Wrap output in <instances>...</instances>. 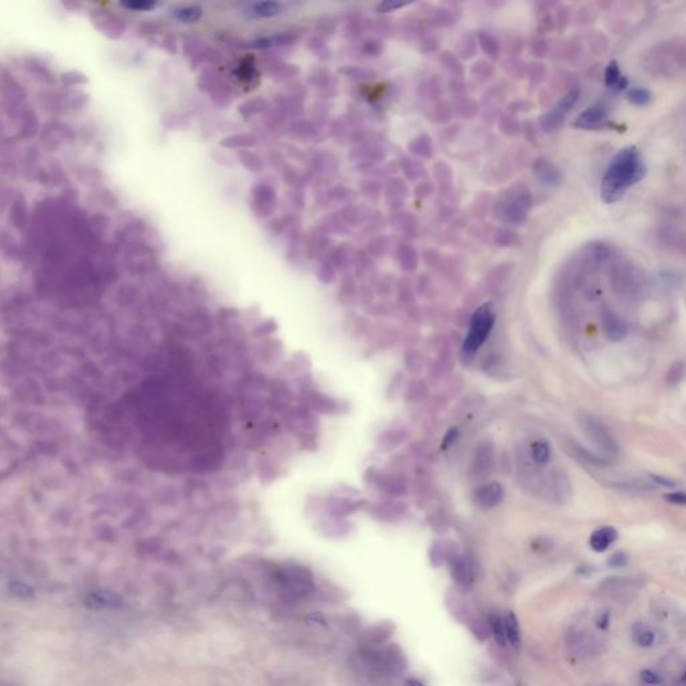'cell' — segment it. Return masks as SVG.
<instances>
[{
    "label": "cell",
    "mask_w": 686,
    "mask_h": 686,
    "mask_svg": "<svg viewBox=\"0 0 686 686\" xmlns=\"http://www.w3.org/2000/svg\"><path fill=\"white\" fill-rule=\"evenodd\" d=\"M494 448L490 442L480 444L475 450L473 457V472L476 476H485L494 468Z\"/></svg>",
    "instance_id": "12"
},
{
    "label": "cell",
    "mask_w": 686,
    "mask_h": 686,
    "mask_svg": "<svg viewBox=\"0 0 686 686\" xmlns=\"http://www.w3.org/2000/svg\"><path fill=\"white\" fill-rule=\"evenodd\" d=\"M540 176V180H543L546 184H558L560 181V172L547 161L542 163L540 172H538Z\"/></svg>",
    "instance_id": "26"
},
{
    "label": "cell",
    "mask_w": 686,
    "mask_h": 686,
    "mask_svg": "<svg viewBox=\"0 0 686 686\" xmlns=\"http://www.w3.org/2000/svg\"><path fill=\"white\" fill-rule=\"evenodd\" d=\"M604 84L615 93L624 91L629 86V80L621 71L617 60H611L604 70Z\"/></svg>",
    "instance_id": "14"
},
{
    "label": "cell",
    "mask_w": 686,
    "mask_h": 686,
    "mask_svg": "<svg viewBox=\"0 0 686 686\" xmlns=\"http://www.w3.org/2000/svg\"><path fill=\"white\" fill-rule=\"evenodd\" d=\"M618 539V531L614 527H602L595 529L590 536V547L595 552H604Z\"/></svg>",
    "instance_id": "13"
},
{
    "label": "cell",
    "mask_w": 686,
    "mask_h": 686,
    "mask_svg": "<svg viewBox=\"0 0 686 686\" xmlns=\"http://www.w3.org/2000/svg\"><path fill=\"white\" fill-rule=\"evenodd\" d=\"M641 680H642L643 684L652 686H659L663 683V680H662V677L659 676V673H656V672H653L650 669H645V670L641 672Z\"/></svg>",
    "instance_id": "30"
},
{
    "label": "cell",
    "mask_w": 686,
    "mask_h": 686,
    "mask_svg": "<svg viewBox=\"0 0 686 686\" xmlns=\"http://www.w3.org/2000/svg\"><path fill=\"white\" fill-rule=\"evenodd\" d=\"M648 172L645 159L637 146L621 149L606 168L601 180V197L606 204L621 200Z\"/></svg>",
    "instance_id": "2"
},
{
    "label": "cell",
    "mask_w": 686,
    "mask_h": 686,
    "mask_svg": "<svg viewBox=\"0 0 686 686\" xmlns=\"http://www.w3.org/2000/svg\"><path fill=\"white\" fill-rule=\"evenodd\" d=\"M491 626L494 632V638L500 645H505V632H504V619L500 615H494L491 618Z\"/></svg>",
    "instance_id": "27"
},
{
    "label": "cell",
    "mask_w": 686,
    "mask_h": 686,
    "mask_svg": "<svg viewBox=\"0 0 686 686\" xmlns=\"http://www.w3.org/2000/svg\"><path fill=\"white\" fill-rule=\"evenodd\" d=\"M613 286H614V290L618 294V297H621L624 299L634 301L637 297H639V293L642 288V282H641V276L632 270H621L614 275Z\"/></svg>",
    "instance_id": "7"
},
{
    "label": "cell",
    "mask_w": 686,
    "mask_h": 686,
    "mask_svg": "<svg viewBox=\"0 0 686 686\" xmlns=\"http://www.w3.org/2000/svg\"><path fill=\"white\" fill-rule=\"evenodd\" d=\"M504 497H505L504 487L497 481H491L481 485L475 494L476 504L484 510L496 508L503 503Z\"/></svg>",
    "instance_id": "11"
},
{
    "label": "cell",
    "mask_w": 686,
    "mask_h": 686,
    "mask_svg": "<svg viewBox=\"0 0 686 686\" xmlns=\"http://www.w3.org/2000/svg\"><path fill=\"white\" fill-rule=\"evenodd\" d=\"M280 10H282V5L276 1H262V3H256L252 5L251 14L255 18H270V16L277 15L280 12Z\"/></svg>",
    "instance_id": "21"
},
{
    "label": "cell",
    "mask_w": 686,
    "mask_h": 686,
    "mask_svg": "<svg viewBox=\"0 0 686 686\" xmlns=\"http://www.w3.org/2000/svg\"><path fill=\"white\" fill-rule=\"evenodd\" d=\"M608 621H610V618H608V614L606 613V614L601 615V617L598 618V621H597V628H598V629H601V630H606V629L608 628V624H610Z\"/></svg>",
    "instance_id": "36"
},
{
    "label": "cell",
    "mask_w": 686,
    "mask_h": 686,
    "mask_svg": "<svg viewBox=\"0 0 686 686\" xmlns=\"http://www.w3.org/2000/svg\"><path fill=\"white\" fill-rule=\"evenodd\" d=\"M571 449H573V453L575 455V457L580 459L583 463H586L591 467L602 468L610 464L608 459H606L604 456L593 455L591 452H588L587 449H584L583 446H580L579 444H575V442L571 444Z\"/></svg>",
    "instance_id": "19"
},
{
    "label": "cell",
    "mask_w": 686,
    "mask_h": 686,
    "mask_svg": "<svg viewBox=\"0 0 686 686\" xmlns=\"http://www.w3.org/2000/svg\"><path fill=\"white\" fill-rule=\"evenodd\" d=\"M580 426L586 436L591 439L606 456H615L619 452V446L613 433L601 420L594 415L583 414L579 418Z\"/></svg>",
    "instance_id": "5"
},
{
    "label": "cell",
    "mask_w": 686,
    "mask_h": 686,
    "mask_svg": "<svg viewBox=\"0 0 686 686\" xmlns=\"http://www.w3.org/2000/svg\"><path fill=\"white\" fill-rule=\"evenodd\" d=\"M685 374V365L684 362H676L672 365V367L667 371L666 380L669 384H678Z\"/></svg>",
    "instance_id": "28"
},
{
    "label": "cell",
    "mask_w": 686,
    "mask_h": 686,
    "mask_svg": "<svg viewBox=\"0 0 686 686\" xmlns=\"http://www.w3.org/2000/svg\"><path fill=\"white\" fill-rule=\"evenodd\" d=\"M604 591L619 593L622 590H629L635 587V579L632 578H607L601 584Z\"/></svg>",
    "instance_id": "20"
},
{
    "label": "cell",
    "mask_w": 686,
    "mask_h": 686,
    "mask_svg": "<svg viewBox=\"0 0 686 686\" xmlns=\"http://www.w3.org/2000/svg\"><path fill=\"white\" fill-rule=\"evenodd\" d=\"M677 685L678 686H686V667L680 673L678 676V681H677Z\"/></svg>",
    "instance_id": "37"
},
{
    "label": "cell",
    "mask_w": 686,
    "mask_h": 686,
    "mask_svg": "<svg viewBox=\"0 0 686 686\" xmlns=\"http://www.w3.org/2000/svg\"><path fill=\"white\" fill-rule=\"evenodd\" d=\"M358 508L357 503H352L345 499H334L330 505V511L334 516H345L354 512Z\"/></svg>",
    "instance_id": "23"
},
{
    "label": "cell",
    "mask_w": 686,
    "mask_h": 686,
    "mask_svg": "<svg viewBox=\"0 0 686 686\" xmlns=\"http://www.w3.org/2000/svg\"><path fill=\"white\" fill-rule=\"evenodd\" d=\"M504 632H505V639L510 642L512 646H519L521 643V626L516 615L510 611L504 617Z\"/></svg>",
    "instance_id": "18"
},
{
    "label": "cell",
    "mask_w": 686,
    "mask_h": 686,
    "mask_svg": "<svg viewBox=\"0 0 686 686\" xmlns=\"http://www.w3.org/2000/svg\"><path fill=\"white\" fill-rule=\"evenodd\" d=\"M174 16L179 19V21H183V22H196L201 18V8L196 7V5H188V7H181V8H176L174 10Z\"/></svg>",
    "instance_id": "24"
},
{
    "label": "cell",
    "mask_w": 686,
    "mask_h": 686,
    "mask_svg": "<svg viewBox=\"0 0 686 686\" xmlns=\"http://www.w3.org/2000/svg\"><path fill=\"white\" fill-rule=\"evenodd\" d=\"M628 100L630 104L635 105V106H648L653 100V94L646 87H642V86L632 87V90H629V93H628Z\"/></svg>",
    "instance_id": "22"
},
{
    "label": "cell",
    "mask_w": 686,
    "mask_h": 686,
    "mask_svg": "<svg viewBox=\"0 0 686 686\" xmlns=\"http://www.w3.org/2000/svg\"><path fill=\"white\" fill-rule=\"evenodd\" d=\"M126 413L137 455L169 475H208L222 466L231 421L219 394L184 366L145 378L129 393Z\"/></svg>",
    "instance_id": "1"
},
{
    "label": "cell",
    "mask_w": 686,
    "mask_h": 686,
    "mask_svg": "<svg viewBox=\"0 0 686 686\" xmlns=\"http://www.w3.org/2000/svg\"><path fill=\"white\" fill-rule=\"evenodd\" d=\"M632 641L641 648H652L656 642V632L643 622H637L632 628Z\"/></svg>",
    "instance_id": "15"
},
{
    "label": "cell",
    "mask_w": 686,
    "mask_h": 686,
    "mask_svg": "<svg viewBox=\"0 0 686 686\" xmlns=\"http://www.w3.org/2000/svg\"><path fill=\"white\" fill-rule=\"evenodd\" d=\"M374 510L378 515H382L386 519H390L391 516L402 515L405 512V505L401 503H385V504H380Z\"/></svg>",
    "instance_id": "25"
},
{
    "label": "cell",
    "mask_w": 686,
    "mask_h": 686,
    "mask_svg": "<svg viewBox=\"0 0 686 686\" xmlns=\"http://www.w3.org/2000/svg\"><path fill=\"white\" fill-rule=\"evenodd\" d=\"M663 499L672 504L686 505V492H672V494H663Z\"/></svg>",
    "instance_id": "33"
},
{
    "label": "cell",
    "mask_w": 686,
    "mask_h": 686,
    "mask_svg": "<svg viewBox=\"0 0 686 686\" xmlns=\"http://www.w3.org/2000/svg\"><path fill=\"white\" fill-rule=\"evenodd\" d=\"M408 3H394V1H385V3H381L378 5V10L382 11V12H387V11H391V10H396V8H400V7H404L407 5Z\"/></svg>",
    "instance_id": "35"
},
{
    "label": "cell",
    "mask_w": 686,
    "mask_h": 686,
    "mask_svg": "<svg viewBox=\"0 0 686 686\" xmlns=\"http://www.w3.org/2000/svg\"><path fill=\"white\" fill-rule=\"evenodd\" d=\"M494 317L492 303L481 304L472 315L469 322V329L463 342V354L472 357L487 341L494 329Z\"/></svg>",
    "instance_id": "3"
},
{
    "label": "cell",
    "mask_w": 686,
    "mask_h": 686,
    "mask_svg": "<svg viewBox=\"0 0 686 686\" xmlns=\"http://www.w3.org/2000/svg\"><path fill=\"white\" fill-rule=\"evenodd\" d=\"M124 5L126 8H130L135 11H146V10H152L156 5V3L155 1H129V3H124Z\"/></svg>",
    "instance_id": "31"
},
{
    "label": "cell",
    "mask_w": 686,
    "mask_h": 686,
    "mask_svg": "<svg viewBox=\"0 0 686 686\" xmlns=\"http://www.w3.org/2000/svg\"><path fill=\"white\" fill-rule=\"evenodd\" d=\"M529 456H531L532 461L539 467L549 464L551 456H552L551 445L546 439L534 441L531 444V448H529Z\"/></svg>",
    "instance_id": "17"
},
{
    "label": "cell",
    "mask_w": 686,
    "mask_h": 686,
    "mask_svg": "<svg viewBox=\"0 0 686 686\" xmlns=\"http://www.w3.org/2000/svg\"><path fill=\"white\" fill-rule=\"evenodd\" d=\"M652 479L653 481H656L659 485H662V487H666V488H672V487H676V481L669 479V477H663V476H659V475H652Z\"/></svg>",
    "instance_id": "34"
},
{
    "label": "cell",
    "mask_w": 686,
    "mask_h": 686,
    "mask_svg": "<svg viewBox=\"0 0 686 686\" xmlns=\"http://www.w3.org/2000/svg\"><path fill=\"white\" fill-rule=\"evenodd\" d=\"M460 437V431L457 428H450L445 436H444V439H442V446L444 448H449L450 445H453L457 439Z\"/></svg>",
    "instance_id": "32"
},
{
    "label": "cell",
    "mask_w": 686,
    "mask_h": 686,
    "mask_svg": "<svg viewBox=\"0 0 686 686\" xmlns=\"http://www.w3.org/2000/svg\"><path fill=\"white\" fill-rule=\"evenodd\" d=\"M628 562H629V555H628L626 552H624V551H617V552H614V553L608 558V560H607L608 566H610V567H613V569H619V567H624V566H626V564H628Z\"/></svg>",
    "instance_id": "29"
},
{
    "label": "cell",
    "mask_w": 686,
    "mask_h": 686,
    "mask_svg": "<svg viewBox=\"0 0 686 686\" xmlns=\"http://www.w3.org/2000/svg\"><path fill=\"white\" fill-rule=\"evenodd\" d=\"M378 487L386 494L393 496H401L407 492V484L401 476L397 475H384L378 477Z\"/></svg>",
    "instance_id": "16"
},
{
    "label": "cell",
    "mask_w": 686,
    "mask_h": 686,
    "mask_svg": "<svg viewBox=\"0 0 686 686\" xmlns=\"http://www.w3.org/2000/svg\"><path fill=\"white\" fill-rule=\"evenodd\" d=\"M601 322H602V331H604V336L610 342H621L629 335L628 322L621 315L614 312L613 310L604 308L602 311Z\"/></svg>",
    "instance_id": "9"
},
{
    "label": "cell",
    "mask_w": 686,
    "mask_h": 686,
    "mask_svg": "<svg viewBox=\"0 0 686 686\" xmlns=\"http://www.w3.org/2000/svg\"><path fill=\"white\" fill-rule=\"evenodd\" d=\"M405 686H425V685H424V684H421L420 681H415V680H409V681H407V684H405Z\"/></svg>",
    "instance_id": "38"
},
{
    "label": "cell",
    "mask_w": 686,
    "mask_h": 686,
    "mask_svg": "<svg viewBox=\"0 0 686 686\" xmlns=\"http://www.w3.org/2000/svg\"><path fill=\"white\" fill-rule=\"evenodd\" d=\"M608 113H610V110H608L607 104L597 102V104L588 106L584 111H582L573 125L578 129H583V130L599 129L608 119Z\"/></svg>",
    "instance_id": "8"
},
{
    "label": "cell",
    "mask_w": 686,
    "mask_h": 686,
    "mask_svg": "<svg viewBox=\"0 0 686 686\" xmlns=\"http://www.w3.org/2000/svg\"><path fill=\"white\" fill-rule=\"evenodd\" d=\"M579 97H580L579 89H571L570 91H567L559 100V102H556V105L542 118V126L546 130H553L558 126H560V124L566 119L567 114L577 105Z\"/></svg>",
    "instance_id": "6"
},
{
    "label": "cell",
    "mask_w": 686,
    "mask_h": 686,
    "mask_svg": "<svg viewBox=\"0 0 686 686\" xmlns=\"http://www.w3.org/2000/svg\"><path fill=\"white\" fill-rule=\"evenodd\" d=\"M277 587L291 598H304L314 590L312 574L302 566L284 564L275 570Z\"/></svg>",
    "instance_id": "4"
},
{
    "label": "cell",
    "mask_w": 686,
    "mask_h": 686,
    "mask_svg": "<svg viewBox=\"0 0 686 686\" xmlns=\"http://www.w3.org/2000/svg\"><path fill=\"white\" fill-rule=\"evenodd\" d=\"M84 606L91 610H121L125 607V599L111 590H97L84 597Z\"/></svg>",
    "instance_id": "10"
}]
</instances>
